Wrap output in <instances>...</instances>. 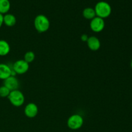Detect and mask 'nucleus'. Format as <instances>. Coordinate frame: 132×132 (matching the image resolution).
<instances>
[{"label":"nucleus","instance_id":"1","mask_svg":"<svg viewBox=\"0 0 132 132\" xmlns=\"http://www.w3.org/2000/svg\"><path fill=\"white\" fill-rule=\"evenodd\" d=\"M34 25L36 30L39 33H44L48 30L50 27V22L48 18L43 14H39L35 18Z\"/></svg>","mask_w":132,"mask_h":132},{"label":"nucleus","instance_id":"2","mask_svg":"<svg viewBox=\"0 0 132 132\" xmlns=\"http://www.w3.org/2000/svg\"><path fill=\"white\" fill-rule=\"evenodd\" d=\"M94 10L96 14V16L99 17L102 19L108 18L111 15L112 11L110 5L106 1H99L97 3Z\"/></svg>","mask_w":132,"mask_h":132},{"label":"nucleus","instance_id":"3","mask_svg":"<svg viewBox=\"0 0 132 132\" xmlns=\"http://www.w3.org/2000/svg\"><path fill=\"white\" fill-rule=\"evenodd\" d=\"M7 98L12 105L15 107L21 106L25 101V97H24V94L21 91L19 90H13V91L10 92Z\"/></svg>","mask_w":132,"mask_h":132},{"label":"nucleus","instance_id":"4","mask_svg":"<svg viewBox=\"0 0 132 132\" xmlns=\"http://www.w3.org/2000/svg\"><path fill=\"white\" fill-rule=\"evenodd\" d=\"M84 124L83 117L79 114H73L68 117L67 126L70 130H77L81 128Z\"/></svg>","mask_w":132,"mask_h":132},{"label":"nucleus","instance_id":"5","mask_svg":"<svg viewBox=\"0 0 132 132\" xmlns=\"http://www.w3.org/2000/svg\"><path fill=\"white\" fill-rule=\"evenodd\" d=\"M12 68L15 74L22 75L28 72L29 69V64L24 59H19L13 64Z\"/></svg>","mask_w":132,"mask_h":132},{"label":"nucleus","instance_id":"6","mask_svg":"<svg viewBox=\"0 0 132 132\" xmlns=\"http://www.w3.org/2000/svg\"><path fill=\"white\" fill-rule=\"evenodd\" d=\"M104 27H105V22L104 19L96 16L94 19L90 20V28L95 33H99L102 32L104 30Z\"/></svg>","mask_w":132,"mask_h":132},{"label":"nucleus","instance_id":"7","mask_svg":"<svg viewBox=\"0 0 132 132\" xmlns=\"http://www.w3.org/2000/svg\"><path fill=\"white\" fill-rule=\"evenodd\" d=\"M15 72L11 67L5 63H0V79L5 80L10 76H15Z\"/></svg>","mask_w":132,"mask_h":132},{"label":"nucleus","instance_id":"8","mask_svg":"<svg viewBox=\"0 0 132 132\" xmlns=\"http://www.w3.org/2000/svg\"><path fill=\"white\" fill-rule=\"evenodd\" d=\"M38 106L34 103H30L25 106L24 113L26 117L28 118H34L38 113Z\"/></svg>","mask_w":132,"mask_h":132},{"label":"nucleus","instance_id":"9","mask_svg":"<svg viewBox=\"0 0 132 132\" xmlns=\"http://www.w3.org/2000/svg\"><path fill=\"white\" fill-rule=\"evenodd\" d=\"M3 85L6 86L10 92L18 90L19 86V82L15 76H10L3 81Z\"/></svg>","mask_w":132,"mask_h":132},{"label":"nucleus","instance_id":"10","mask_svg":"<svg viewBox=\"0 0 132 132\" xmlns=\"http://www.w3.org/2000/svg\"><path fill=\"white\" fill-rule=\"evenodd\" d=\"M88 48L92 51H97L101 48V41L98 37L95 36H90L86 41Z\"/></svg>","mask_w":132,"mask_h":132},{"label":"nucleus","instance_id":"11","mask_svg":"<svg viewBox=\"0 0 132 132\" xmlns=\"http://www.w3.org/2000/svg\"><path fill=\"white\" fill-rule=\"evenodd\" d=\"M16 18L12 14L7 13L3 15V24L8 27H12L16 24Z\"/></svg>","mask_w":132,"mask_h":132},{"label":"nucleus","instance_id":"12","mask_svg":"<svg viewBox=\"0 0 132 132\" xmlns=\"http://www.w3.org/2000/svg\"><path fill=\"white\" fill-rule=\"evenodd\" d=\"M10 52V46L9 43L4 39H0V56H6Z\"/></svg>","mask_w":132,"mask_h":132},{"label":"nucleus","instance_id":"13","mask_svg":"<svg viewBox=\"0 0 132 132\" xmlns=\"http://www.w3.org/2000/svg\"><path fill=\"white\" fill-rule=\"evenodd\" d=\"M10 2L9 0H0V14L5 15L10 9Z\"/></svg>","mask_w":132,"mask_h":132},{"label":"nucleus","instance_id":"14","mask_svg":"<svg viewBox=\"0 0 132 132\" xmlns=\"http://www.w3.org/2000/svg\"><path fill=\"white\" fill-rule=\"evenodd\" d=\"M82 15L85 19L92 20L95 17H96V14H95L94 9L91 7H87L85 8L82 11Z\"/></svg>","mask_w":132,"mask_h":132},{"label":"nucleus","instance_id":"15","mask_svg":"<svg viewBox=\"0 0 132 132\" xmlns=\"http://www.w3.org/2000/svg\"><path fill=\"white\" fill-rule=\"evenodd\" d=\"M36 58V54L32 51H28L24 54V60L28 64L32 63L34 61Z\"/></svg>","mask_w":132,"mask_h":132},{"label":"nucleus","instance_id":"16","mask_svg":"<svg viewBox=\"0 0 132 132\" xmlns=\"http://www.w3.org/2000/svg\"><path fill=\"white\" fill-rule=\"evenodd\" d=\"M10 91L4 85L0 86V97L5 98L8 97L10 94Z\"/></svg>","mask_w":132,"mask_h":132},{"label":"nucleus","instance_id":"17","mask_svg":"<svg viewBox=\"0 0 132 132\" xmlns=\"http://www.w3.org/2000/svg\"><path fill=\"white\" fill-rule=\"evenodd\" d=\"M88 36L87 34H84L81 35V39L82 40L83 42H86V41H88Z\"/></svg>","mask_w":132,"mask_h":132},{"label":"nucleus","instance_id":"18","mask_svg":"<svg viewBox=\"0 0 132 132\" xmlns=\"http://www.w3.org/2000/svg\"><path fill=\"white\" fill-rule=\"evenodd\" d=\"M3 24V15L0 14V28Z\"/></svg>","mask_w":132,"mask_h":132},{"label":"nucleus","instance_id":"19","mask_svg":"<svg viewBox=\"0 0 132 132\" xmlns=\"http://www.w3.org/2000/svg\"><path fill=\"white\" fill-rule=\"evenodd\" d=\"M130 67H131V68L132 69V59L131 60V61H130Z\"/></svg>","mask_w":132,"mask_h":132}]
</instances>
